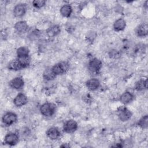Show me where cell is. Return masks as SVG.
<instances>
[{
  "label": "cell",
  "instance_id": "cell-21",
  "mask_svg": "<svg viewBox=\"0 0 148 148\" xmlns=\"http://www.w3.org/2000/svg\"><path fill=\"white\" fill-rule=\"evenodd\" d=\"M135 88L138 91H141L147 88V80L140 79L136 82Z\"/></svg>",
  "mask_w": 148,
  "mask_h": 148
},
{
  "label": "cell",
  "instance_id": "cell-10",
  "mask_svg": "<svg viewBox=\"0 0 148 148\" xmlns=\"http://www.w3.org/2000/svg\"><path fill=\"white\" fill-rule=\"evenodd\" d=\"M28 102L27 97L23 93H19L16 95L13 100V103L15 106L20 107L25 105Z\"/></svg>",
  "mask_w": 148,
  "mask_h": 148
},
{
  "label": "cell",
  "instance_id": "cell-16",
  "mask_svg": "<svg viewBox=\"0 0 148 148\" xmlns=\"http://www.w3.org/2000/svg\"><path fill=\"white\" fill-rule=\"evenodd\" d=\"M126 26L125 21L121 18L116 20L113 24V28L116 31H121L125 29Z\"/></svg>",
  "mask_w": 148,
  "mask_h": 148
},
{
  "label": "cell",
  "instance_id": "cell-18",
  "mask_svg": "<svg viewBox=\"0 0 148 148\" xmlns=\"http://www.w3.org/2000/svg\"><path fill=\"white\" fill-rule=\"evenodd\" d=\"M72 12V8L69 4H65L60 8V13L64 17H69Z\"/></svg>",
  "mask_w": 148,
  "mask_h": 148
},
{
  "label": "cell",
  "instance_id": "cell-13",
  "mask_svg": "<svg viewBox=\"0 0 148 148\" xmlns=\"http://www.w3.org/2000/svg\"><path fill=\"white\" fill-rule=\"evenodd\" d=\"M8 68L10 70L15 71H19L24 68V66L23 65V64L21 63V62L18 58L10 62L8 65Z\"/></svg>",
  "mask_w": 148,
  "mask_h": 148
},
{
  "label": "cell",
  "instance_id": "cell-23",
  "mask_svg": "<svg viewBox=\"0 0 148 148\" xmlns=\"http://www.w3.org/2000/svg\"><path fill=\"white\" fill-rule=\"evenodd\" d=\"M147 123H148V116L147 115H145L139 120L138 124L142 128H147Z\"/></svg>",
  "mask_w": 148,
  "mask_h": 148
},
{
  "label": "cell",
  "instance_id": "cell-20",
  "mask_svg": "<svg viewBox=\"0 0 148 148\" xmlns=\"http://www.w3.org/2000/svg\"><path fill=\"white\" fill-rule=\"evenodd\" d=\"M29 49H28V47L25 46L20 47L17 49V51H16V53L18 58L29 57Z\"/></svg>",
  "mask_w": 148,
  "mask_h": 148
},
{
  "label": "cell",
  "instance_id": "cell-4",
  "mask_svg": "<svg viewBox=\"0 0 148 148\" xmlns=\"http://www.w3.org/2000/svg\"><path fill=\"white\" fill-rule=\"evenodd\" d=\"M102 67V62L100 60L94 58L91 60L88 64V68L92 73H97Z\"/></svg>",
  "mask_w": 148,
  "mask_h": 148
},
{
  "label": "cell",
  "instance_id": "cell-24",
  "mask_svg": "<svg viewBox=\"0 0 148 148\" xmlns=\"http://www.w3.org/2000/svg\"><path fill=\"white\" fill-rule=\"evenodd\" d=\"M46 3V1L43 0H35L32 2V5L33 6L37 8V9H40L42 8Z\"/></svg>",
  "mask_w": 148,
  "mask_h": 148
},
{
  "label": "cell",
  "instance_id": "cell-8",
  "mask_svg": "<svg viewBox=\"0 0 148 148\" xmlns=\"http://www.w3.org/2000/svg\"><path fill=\"white\" fill-rule=\"evenodd\" d=\"M24 84V82L22 77H16L13 79L9 82V86L14 89L20 90L21 89Z\"/></svg>",
  "mask_w": 148,
  "mask_h": 148
},
{
  "label": "cell",
  "instance_id": "cell-15",
  "mask_svg": "<svg viewBox=\"0 0 148 148\" xmlns=\"http://www.w3.org/2000/svg\"><path fill=\"white\" fill-rule=\"evenodd\" d=\"M14 28L16 31L20 33L25 32L28 28V25L26 21H20L17 22L14 25Z\"/></svg>",
  "mask_w": 148,
  "mask_h": 148
},
{
  "label": "cell",
  "instance_id": "cell-5",
  "mask_svg": "<svg viewBox=\"0 0 148 148\" xmlns=\"http://www.w3.org/2000/svg\"><path fill=\"white\" fill-rule=\"evenodd\" d=\"M117 116L121 121H127L131 117L132 113L127 108L123 106L119 108L117 110Z\"/></svg>",
  "mask_w": 148,
  "mask_h": 148
},
{
  "label": "cell",
  "instance_id": "cell-11",
  "mask_svg": "<svg viewBox=\"0 0 148 148\" xmlns=\"http://www.w3.org/2000/svg\"><path fill=\"white\" fill-rule=\"evenodd\" d=\"M47 136L52 140H56L58 139L60 135L61 132L57 127H51L49 128L46 132Z\"/></svg>",
  "mask_w": 148,
  "mask_h": 148
},
{
  "label": "cell",
  "instance_id": "cell-7",
  "mask_svg": "<svg viewBox=\"0 0 148 148\" xmlns=\"http://www.w3.org/2000/svg\"><path fill=\"white\" fill-rule=\"evenodd\" d=\"M77 128V124L73 120H68L64 124V131L66 133H72Z\"/></svg>",
  "mask_w": 148,
  "mask_h": 148
},
{
  "label": "cell",
  "instance_id": "cell-17",
  "mask_svg": "<svg viewBox=\"0 0 148 148\" xmlns=\"http://www.w3.org/2000/svg\"><path fill=\"white\" fill-rule=\"evenodd\" d=\"M137 35L139 37H145L148 34V26L147 24H143L140 25L136 30Z\"/></svg>",
  "mask_w": 148,
  "mask_h": 148
},
{
  "label": "cell",
  "instance_id": "cell-14",
  "mask_svg": "<svg viewBox=\"0 0 148 148\" xmlns=\"http://www.w3.org/2000/svg\"><path fill=\"white\" fill-rule=\"evenodd\" d=\"M86 87L88 90L91 91H94L98 88L100 85V82L98 79L95 78H92L89 79L86 82Z\"/></svg>",
  "mask_w": 148,
  "mask_h": 148
},
{
  "label": "cell",
  "instance_id": "cell-22",
  "mask_svg": "<svg viewBox=\"0 0 148 148\" xmlns=\"http://www.w3.org/2000/svg\"><path fill=\"white\" fill-rule=\"evenodd\" d=\"M56 77V75L53 73L51 68L47 69L43 72V78L46 80H51Z\"/></svg>",
  "mask_w": 148,
  "mask_h": 148
},
{
  "label": "cell",
  "instance_id": "cell-9",
  "mask_svg": "<svg viewBox=\"0 0 148 148\" xmlns=\"http://www.w3.org/2000/svg\"><path fill=\"white\" fill-rule=\"evenodd\" d=\"M26 5L24 3L17 4L13 9V14L15 17H20L24 16L26 12Z\"/></svg>",
  "mask_w": 148,
  "mask_h": 148
},
{
  "label": "cell",
  "instance_id": "cell-25",
  "mask_svg": "<svg viewBox=\"0 0 148 148\" xmlns=\"http://www.w3.org/2000/svg\"><path fill=\"white\" fill-rule=\"evenodd\" d=\"M66 144H67V143L63 144V145H61L60 147H70V146H69V145H66Z\"/></svg>",
  "mask_w": 148,
  "mask_h": 148
},
{
  "label": "cell",
  "instance_id": "cell-6",
  "mask_svg": "<svg viewBox=\"0 0 148 148\" xmlns=\"http://www.w3.org/2000/svg\"><path fill=\"white\" fill-rule=\"evenodd\" d=\"M19 140V137L17 134L10 132L6 135L4 138V142L6 144L10 146H14L16 145Z\"/></svg>",
  "mask_w": 148,
  "mask_h": 148
},
{
  "label": "cell",
  "instance_id": "cell-1",
  "mask_svg": "<svg viewBox=\"0 0 148 148\" xmlns=\"http://www.w3.org/2000/svg\"><path fill=\"white\" fill-rule=\"evenodd\" d=\"M56 106L52 103H45L40 107V113L46 117L51 116L56 112Z\"/></svg>",
  "mask_w": 148,
  "mask_h": 148
},
{
  "label": "cell",
  "instance_id": "cell-3",
  "mask_svg": "<svg viewBox=\"0 0 148 148\" xmlns=\"http://www.w3.org/2000/svg\"><path fill=\"white\" fill-rule=\"evenodd\" d=\"M17 120V116L16 113L9 112L3 114L2 118L3 123L6 126H10L16 122Z\"/></svg>",
  "mask_w": 148,
  "mask_h": 148
},
{
  "label": "cell",
  "instance_id": "cell-12",
  "mask_svg": "<svg viewBox=\"0 0 148 148\" xmlns=\"http://www.w3.org/2000/svg\"><path fill=\"white\" fill-rule=\"evenodd\" d=\"M134 95L131 92L126 91L120 95L119 99L122 103L126 105L130 103L134 99Z\"/></svg>",
  "mask_w": 148,
  "mask_h": 148
},
{
  "label": "cell",
  "instance_id": "cell-19",
  "mask_svg": "<svg viewBox=\"0 0 148 148\" xmlns=\"http://www.w3.org/2000/svg\"><path fill=\"white\" fill-rule=\"evenodd\" d=\"M60 31L61 29L60 27L57 25H54L48 28L46 31V33L49 37H54L59 34Z\"/></svg>",
  "mask_w": 148,
  "mask_h": 148
},
{
  "label": "cell",
  "instance_id": "cell-2",
  "mask_svg": "<svg viewBox=\"0 0 148 148\" xmlns=\"http://www.w3.org/2000/svg\"><path fill=\"white\" fill-rule=\"evenodd\" d=\"M69 64L66 62L62 61L54 65L51 68V69L53 73L57 76V75H62L65 73L69 69Z\"/></svg>",
  "mask_w": 148,
  "mask_h": 148
}]
</instances>
